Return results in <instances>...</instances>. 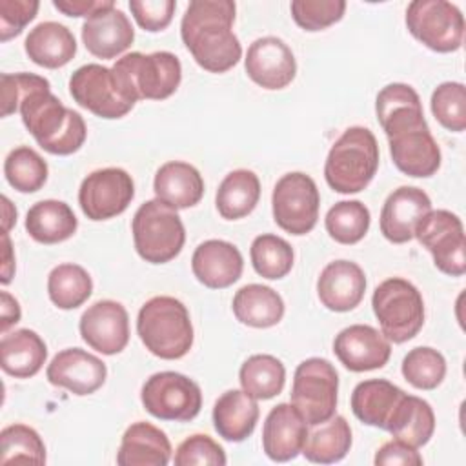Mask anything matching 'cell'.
I'll return each instance as SVG.
<instances>
[{
    "label": "cell",
    "mask_w": 466,
    "mask_h": 466,
    "mask_svg": "<svg viewBox=\"0 0 466 466\" xmlns=\"http://www.w3.org/2000/svg\"><path fill=\"white\" fill-rule=\"evenodd\" d=\"M2 116L20 111L22 122L36 144L51 155H73L87 137L78 111L66 107L53 93L49 80L33 73H2Z\"/></svg>",
    "instance_id": "1"
},
{
    "label": "cell",
    "mask_w": 466,
    "mask_h": 466,
    "mask_svg": "<svg viewBox=\"0 0 466 466\" xmlns=\"http://www.w3.org/2000/svg\"><path fill=\"white\" fill-rule=\"evenodd\" d=\"M235 2L193 0L180 22V36L195 62L209 73H226L238 64L242 46L233 33Z\"/></svg>",
    "instance_id": "2"
},
{
    "label": "cell",
    "mask_w": 466,
    "mask_h": 466,
    "mask_svg": "<svg viewBox=\"0 0 466 466\" xmlns=\"http://www.w3.org/2000/svg\"><path fill=\"white\" fill-rule=\"evenodd\" d=\"M137 333L155 357L182 359L193 346V324L187 308L175 297L158 295L142 304L137 317Z\"/></svg>",
    "instance_id": "3"
},
{
    "label": "cell",
    "mask_w": 466,
    "mask_h": 466,
    "mask_svg": "<svg viewBox=\"0 0 466 466\" xmlns=\"http://www.w3.org/2000/svg\"><path fill=\"white\" fill-rule=\"evenodd\" d=\"M379 167V144L375 135L362 126L348 127L331 146L324 178L337 193H359L368 187Z\"/></svg>",
    "instance_id": "4"
},
{
    "label": "cell",
    "mask_w": 466,
    "mask_h": 466,
    "mask_svg": "<svg viewBox=\"0 0 466 466\" xmlns=\"http://www.w3.org/2000/svg\"><path fill=\"white\" fill-rule=\"evenodd\" d=\"M111 69L120 87L135 102L140 98L164 100L177 91L182 80L180 60L169 51L127 53Z\"/></svg>",
    "instance_id": "5"
},
{
    "label": "cell",
    "mask_w": 466,
    "mask_h": 466,
    "mask_svg": "<svg viewBox=\"0 0 466 466\" xmlns=\"http://www.w3.org/2000/svg\"><path fill=\"white\" fill-rule=\"evenodd\" d=\"M137 253L151 264L173 260L184 248L186 229L180 215L158 198L144 202L131 222Z\"/></svg>",
    "instance_id": "6"
},
{
    "label": "cell",
    "mask_w": 466,
    "mask_h": 466,
    "mask_svg": "<svg viewBox=\"0 0 466 466\" xmlns=\"http://www.w3.org/2000/svg\"><path fill=\"white\" fill-rule=\"evenodd\" d=\"M380 333L395 344L411 340L424 324V300L420 291L406 279L382 280L371 297Z\"/></svg>",
    "instance_id": "7"
},
{
    "label": "cell",
    "mask_w": 466,
    "mask_h": 466,
    "mask_svg": "<svg viewBox=\"0 0 466 466\" xmlns=\"http://www.w3.org/2000/svg\"><path fill=\"white\" fill-rule=\"evenodd\" d=\"M339 373L335 366L320 357L302 360L293 375L291 404L308 426L328 420L335 415Z\"/></svg>",
    "instance_id": "8"
},
{
    "label": "cell",
    "mask_w": 466,
    "mask_h": 466,
    "mask_svg": "<svg viewBox=\"0 0 466 466\" xmlns=\"http://www.w3.org/2000/svg\"><path fill=\"white\" fill-rule=\"evenodd\" d=\"M406 27L437 53L457 51L464 40V16L446 0H413L406 9Z\"/></svg>",
    "instance_id": "9"
},
{
    "label": "cell",
    "mask_w": 466,
    "mask_h": 466,
    "mask_svg": "<svg viewBox=\"0 0 466 466\" xmlns=\"http://www.w3.org/2000/svg\"><path fill=\"white\" fill-rule=\"evenodd\" d=\"M140 400L144 410L160 420L187 422L200 413L202 391L178 371H158L144 382Z\"/></svg>",
    "instance_id": "10"
},
{
    "label": "cell",
    "mask_w": 466,
    "mask_h": 466,
    "mask_svg": "<svg viewBox=\"0 0 466 466\" xmlns=\"http://www.w3.org/2000/svg\"><path fill=\"white\" fill-rule=\"evenodd\" d=\"M320 195L315 180L300 171L282 175L271 195L273 220L291 235L309 233L319 218Z\"/></svg>",
    "instance_id": "11"
},
{
    "label": "cell",
    "mask_w": 466,
    "mask_h": 466,
    "mask_svg": "<svg viewBox=\"0 0 466 466\" xmlns=\"http://www.w3.org/2000/svg\"><path fill=\"white\" fill-rule=\"evenodd\" d=\"M413 237L431 253L439 271L450 277L466 273V237L461 218L448 211H428L415 226Z\"/></svg>",
    "instance_id": "12"
},
{
    "label": "cell",
    "mask_w": 466,
    "mask_h": 466,
    "mask_svg": "<svg viewBox=\"0 0 466 466\" xmlns=\"http://www.w3.org/2000/svg\"><path fill=\"white\" fill-rule=\"evenodd\" d=\"M390 155L399 171L408 177L426 178L441 167V149L430 133L424 116H413L399 122L386 131Z\"/></svg>",
    "instance_id": "13"
},
{
    "label": "cell",
    "mask_w": 466,
    "mask_h": 466,
    "mask_svg": "<svg viewBox=\"0 0 466 466\" xmlns=\"http://www.w3.org/2000/svg\"><path fill=\"white\" fill-rule=\"evenodd\" d=\"M69 93L73 100L100 118H122L127 115L135 100L120 87L111 67L100 64H86L69 78Z\"/></svg>",
    "instance_id": "14"
},
{
    "label": "cell",
    "mask_w": 466,
    "mask_h": 466,
    "mask_svg": "<svg viewBox=\"0 0 466 466\" xmlns=\"http://www.w3.org/2000/svg\"><path fill=\"white\" fill-rule=\"evenodd\" d=\"M135 197L131 175L122 167L89 173L78 189V204L89 220H107L127 209Z\"/></svg>",
    "instance_id": "15"
},
{
    "label": "cell",
    "mask_w": 466,
    "mask_h": 466,
    "mask_svg": "<svg viewBox=\"0 0 466 466\" xmlns=\"http://www.w3.org/2000/svg\"><path fill=\"white\" fill-rule=\"evenodd\" d=\"M84 342L102 355L120 353L129 342V317L116 300H96L80 317Z\"/></svg>",
    "instance_id": "16"
},
{
    "label": "cell",
    "mask_w": 466,
    "mask_h": 466,
    "mask_svg": "<svg viewBox=\"0 0 466 466\" xmlns=\"http://www.w3.org/2000/svg\"><path fill=\"white\" fill-rule=\"evenodd\" d=\"M248 76L264 89H284L297 75V60L291 47L279 36L257 38L246 53Z\"/></svg>",
    "instance_id": "17"
},
{
    "label": "cell",
    "mask_w": 466,
    "mask_h": 466,
    "mask_svg": "<svg viewBox=\"0 0 466 466\" xmlns=\"http://www.w3.org/2000/svg\"><path fill=\"white\" fill-rule=\"evenodd\" d=\"M333 353L346 370L360 373L382 368L390 360L391 344L373 326L351 324L335 337Z\"/></svg>",
    "instance_id": "18"
},
{
    "label": "cell",
    "mask_w": 466,
    "mask_h": 466,
    "mask_svg": "<svg viewBox=\"0 0 466 466\" xmlns=\"http://www.w3.org/2000/svg\"><path fill=\"white\" fill-rule=\"evenodd\" d=\"M46 377L53 386L66 388L75 395H91L106 382L107 368L96 355L82 348H66L53 357Z\"/></svg>",
    "instance_id": "19"
},
{
    "label": "cell",
    "mask_w": 466,
    "mask_h": 466,
    "mask_svg": "<svg viewBox=\"0 0 466 466\" xmlns=\"http://www.w3.org/2000/svg\"><path fill=\"white\" fill-rule=\"evenodd\" d=\"M431 211L430 197L415 186H400L388 195L380 209V233L393 244L413 238L417 222Z\"/></svg>",
    "instance_id": "20"
},
{
    "label": "cell",
    "mask_w": 466,
    "mask_h": 466,
    "mask_svg": "<svg viewBox=\"0 0 466 466\" xmlns=\"http://www.w3.org/2000/svg\"><path fill=\"white\" fill-rule=\"evenodd\" d=\"M193 275L209 289H224L235 284L244 269L242 253L228 240L209 238L197 246L191 257Z\"/></svg>",
    "instance_id": "21"
},
{
    "label": "cell",
    "mask_w": 466,
    "mask_h": 466,
    "mask_svg": "<svg viewBox=\"0 0 466 466\" xmlns=\"http://www.w3.org/2000/svg\"><path fill=\"white\" fill-rule=\"evenodd\" d=\"M308 422L293 404L280 402L268 413L262 428V450L275 462L295 459L304 446Z\"/></svg>",
    "instance_id": "22"
},
{
    "label": "cell",
    "mask_w": 466,
    "mask_h": 466,
    "mask_svg": "<svg viewBox=\"0 0 466 466\" xmlns=\"http://www.w3.org/2000/svg\"><path fill=\"white\" fill-rule=\"evenodd\" d=\"M133 40L135 29L129 18L115 5L96 11L82 25V42L96 58H115L129 49Z\"/></svg>",
    "instance_id": "23"
},
{
    "label": "cell",
    "mask_w": 466,
    "mask_h": 466,
    "mask_svg": "<svg viewBox=\"0 0 466 466\" xmlns=\"http://www.w3.org/2000/svg\"><path fill=\"white\" fill-rule=\"evenodd\" d=\"M366 293V275L351 260H333L319 275L317 295L331 311H351Z\"/></svg>",
    "instance_id": "24"
},
{
    "label": "cell",
    "mask_w": 466,
    "mask_h": 466,
    "mask_svg": "<svg viewBox=\"0 0 466 466\" xmlns=\"http://www.w3.org/2000/svg\"><path fill=\"white\" fill-rule=\"evenodd\" d=\"M169 459L171 442L160 428L137 420L124 431L116 453L118 466H166Z\"/></svg>",
    "instance_id": "25"
},
{
    "label": "cell",
    "mask_w": 466,
    "mask_h": 466,
    "mask_svg": "<svg viewBox=\"0 0 466 466\" xmlns=\"http://www.w3.org/2000/svg\"><path fill=\"white\" fill-rule=\"evenodd\" d=\"M153 191L158 200L173 209H186L200 202L204 195V180L195 166L182 160H171L157 169Z\"/></svg>",
    "instance_id": "26"
},
{
    "label": "cell",
    "mask_w": 466,
    "mask_h": 466,
    "mask_svg": "<svg viewBox=\"0 0 466 466\" xmlns=\"http://www.w3.org/2000/svg\"><path fill=\"white\" fill-rule=\"evenodd\" d=\"M24 49L36 66L58 69L73 60L76 53V40L69 27L47 20L40 22L29 31L24 42Z\"/></svg>",
    "instance_id": "27"
},
{
    "label": "cell",
    "mask_w": 466,
    "mask_h": 466,
    "mask_svg": "<svg viewBox=\"0 0 466 466\" xmlns=\"http://www.w3.org/2000/svg\"><path fill=\"white\" fill-rule=\"evenodd\" d=\"M258 413L257 399L244 390H228L213 406V426L222 439L242 442L253 433Z\"/></svg>",
    "instance_id": "28"
},
{
    "label": "cell",
    "mask_w": 466,
    "mask_h": 466,
    "mask_svg": "<svg viewBox=\"0 0 466 466\" xmlns=\"http://www.w3.org/2000/svg\"><path fill=\"white\" fill-rule=\"evenodd\" d=\"M47 359V346L42 337L27 328L4 333L0 340V366L15 379L36 375Z\"/></svg>",
    "instance_id": "29"
},
{
    "label": "cell",
    "mask_w": 466,
    "mask_h": 466,
    "mask_svg": "<svg viewBox=\"0 0 466 466\" xmlns=\"http://www.w3.org/2000/svg\"><path fill=\"white\" fill-rule=\"evenodd\" d=\"M402 395L404 391L386 379H368L353 388L351 411L360 422L386 430Z\"/></svg>",
    "instance_id": "30"
},
{
    "label": "cell",
    "mask_w": 466,
    "mask_h": 466,
    "mask_svg": "<svg viewBox=\"0 0 466 466\" xmlns=\"http://www.w3.org/2000/svg\"><path fill=\"white\" fill-rule=\"evenodd\" d=\"M78 220L62 200H40L33 204L25 215V231L40 244H58L75 235Z\"/></svg>",
    "instance_id": "31"
},
{
    "label": "cell",
    "mask_w": 466,
    "mask_h": 466,
    "mask_svg": "<svg viewBox=\"0 0 466 466\" xmlns=\"http://www.w3.org/2000/svg\"><path fill=\"white\" fill-rule=\"evenodd\" d=\"M386 431L413 448L428 444L435 431V413L430 402L404 393L391 413Z\"/></svg>",
    "instance_id": "32"
},
{
    "label": "cell",
    "mask_w": 466,
    "mask_h": 466,
    "mask_svg": "<svg viewBox=\"0 0 466 466\" xmlns=\"http://www.w3.org/2000/svg\"><path fill=\"white\" fill-rule=\"evenodd\" d=\"M351 448V428L342 415H331L328 420L308 426L302 455L309 462L333 464L342 461Z\"/></svg>",
    "instance_id": "33"
},
{
    "label": "cell",
    "mask_w": 466,
    "mask_h": 466,
    "mask_svg": "<svg viewBox=\"0 0 466 466\" xmlns=\"http://www.w3.org/2000/svg\"><path fill=\"white\" fill-rule=\"evenodd\" d=\"M233 313L238 322L251 328L277 326L284 317V300L269 286L246 284L233 297Z\"/></svg>",
    "instance_id": "34"
},
{
    "label": "cell",
    "mask_w": 466,
    "mask_h": 466,
    "mask_svg": "<svg viewBox=\"0 0 466 466\" xmlns=\"http://www.w3.org/2000/svg\"><path fill=\"white\" fill-rule=\"evenodd\" d=\"M260 198V180L249 169H235L220 182L215 204L222 218L237 220L249 215Z\"/></svg>",
    "instance_id": "35"
},
{
    "label": "cell",
    "mask_w": 466,
    "mask_h": 466,
    "mask_svg": "<svg viewBox=\"0 0 466 466\" xmlns=\"http://www.w3.org/2000/svg\"><path fill=\"white\" fill-rule=\"evenodd\" d=\"M238 380L249 397L268 400L282 391L286 382V368L277 357L257 353L244 360L238 371Z\"/></svg>",
    "instance_id": "36"
},
{
    "label": "cell",
    "mask_w": 466,
    "mask_h": 466,
    "mask_svg": "<svg viewBox=\"0 0 466 466\" xmlns=\"http://www.w3.org/2000/svg\"><path fill=\"white\" fill-rule=\"evenodd\" d=\"M47 293L56 308L75 309L91 297L93 280L78 264H58L47 277Z\"/></svg>",
    "instance_id": "37"
},
{
    "label": "cell",
    "mask_w": 466,
    "mask_h": 466,
    "mask_svg": "<svg viewBox=\"0 0 466 466\" xmlns=\"http://www.w3.org/2000/svg\"><path fill=\"white\" fill-rule=\"evenodd\" d=\"M370 209L360 200H340L324 218L326 231L339 244H357L370 229Z\"/></svg>",
    "instance_id": "38"
},
{
    "label": "cell",
    "mask_w": 466,
    "mask_h": 466,
    "mask_svg": "<svg viewBox=\"0 0 466 466\" xmlns=\"http://www.w3.org/2000/svg\"><path fill=\"white\" fill-rule=\"evenodd\" d=\"M249 257L253 269L269 280H279L286 277L293 268V248L282 237L273 233H264L255 237L249 248Z\"/></svg>",
    "instance_id": "39"
},
{
    "label": "cell",
    "mask_w": 466,
    "mask_h": 466,
    "mask_svg": "<svg viewBox=\"0 0 466 466\" xmlns=\"http://www.w3.org/2000/svg\"><path fill=\"white\" fill-rule=\"evenodd\" d=\"M4 175L16 191L35 193L44 187L47 180V164L33 147L20 146L5 157Z\"/></svg>",
    "instance_id": "40"
},
{
    "label": "cell",
    "mask_w": 466,
    "mask_h": 466,
    "mask_svg": "<svg viewBox=\"0 0 466 466\" xmlns=\"http://www.w3.org/2000/svg\"><path fill=\"white\" fill-rule=\"evenodd\" d=\"M0 462H46V444L36 430L27 424H11L0 431Z\"/></svg>",
    "instance_id": "41"
},
{
    "label": "cell",
    "mask_w": 466,
    "mask_h": 466,
    "mask_svg": "<svg viewBox=\"0 0 466 466\" xmlns=\"http://www.w3.org/2000/svg\"><path fill=\"white\" fill-rule=\"evenodd\" d=\"M375 113L382 129L410 116L424 115L417 91L402 82L388 84L379 91L375 100Z\"/></svg>",
    "instance_id": "42"
},
{
    "label": "cell",
    "mask_w": 466,
    "mask_h": 466,
    "mask_svg": "<svg viewBox=\"0 0 466 466\" xmlns=\"http://www.w3.org/2000/svg\"><path fill=\"white\" fill-rule=\"evenodd\" d=\"M400 371L413 388L435 390L446 377V359L430 346H419L406 353Z\"/></svg>",
    "instance_id": "43"
},
{
    "label": "cell",
    "mask_w": 466,
    "mask_h": 466,
    "mask_svg": "<svg viewBox=\"0 0 466 466\" xmlns=\"http://www.w3.org/2000/svg\"><path fill=\"white\" fill-rule=\"evenodd\" d=\"M431 113L435 120L455 133L466 127V87L462 82H442L431 93Z\"/></svg>",
    "instance_id": "44"
},
{
    "label": "cell",
    "mask_w": 466,
    "mask_h": 466,
    "mask_svg": "<svg viewBox=\"0 0 466 466\" xmlns=\"http://www.w3.org/2000/svg\"><path fill=\"white\" fill-rule=\"evenodd\" d=\"M291 16L304 31H320L344 16V0H293Z\"/></svg>",
    "instance_id": "45"
},
{
    "label": "cell",
    "mask_w": 466,
    "mask_h": 466,
    "mask_svg": "<svg viewBox=\"0 0 466 466\" xmlns=\"http://www.w3.org/2000/svg\"><path fill=\"white\" fill-rule=\"evenodd\" d=\"M177 466H224L228 462L224 448L209 435L195 433L184 439L175 451Z\"/></svg>",
    "instance_id": "46"
},
{
    "label": "cell",
    "mask_w": 466,
    "mask_h": 466,
    "mask_svg": "<svg viewBox=\"0 0 466 466\" xmlns=\"http://www.w3.org/2000/svg\"><path fill=\"white\" fill-rule=\"evenodd\" d=\"M38 7L36 0H0V40L18 36L35 20Z\"/></svg>",
    "instance_id": "47"
},
{
    "label": "cell",
    "mask_w": 466,
    "mask_h": 466,
    "mask_svg": "<svg viewBox=\"0 0 466 466\" xmlns=\"http://www.w3.org/2000/svg\"><path fill=\"white\" fill-rule=\"evenodd\" d=\"M175 0H131L129 9L137 20V24L149 33H157L166 29L175 13Z\"/></svg>",
    "instance_id": "48"
},
{
    "label": "cell",
    "mask_w": 466,
    "mask_h": 466,
    "mask_svg": "<svg viewBox=\"0 0 466 466\" xmlns=\"http://www.w3.org/2000/svg\"><path fill=\"white\" fill-rule=\"evenodd\" d=\"M373 462L377 466H395V464H400V466H420L422 464V457L420 453L417 451V448L399 441V439H393V441H388L384 442L377 453H375V459Z\"/></svg>",
    "instance_id": "49"
},
{
    "label": "cell",
    "mask_w": 466,
    "mask_h": 466,
    "mask_svg": "<svg viewBox=\"0 0 466 466\" xmlns=\"http://www.w3.org/2000/svg\"><path fill=\"white\" fill-rule=\"evenodd\" d=\"M53 5L67 16L89 18L96 11L115 5V2L113 0H53Z\"/></svg>",
    "instance_id": "50"
},
{
    "label": "cell",
    "mask_w": 466,
    "mask_h": 466,
    "mask_svg": "<svg viewBox=\"0 0 466 466\" xmlns=\"http://www.w3.org/2000/svg\"><path fill=\"white\" fill-rule=\"evenodd\" d=\"M0 300H2V304H0V315H2L0 331L7 333V329L20 320L22 311H20L18 300L11 293H7V291L0 293Z\"/></svg>",
    "instance_id": "51"
},
{
    "label": "cell",
    "mask_w": 466,
    "mask_h": 466,
    "mask_svg": "<svg viewBox=\"0 0 466 466\" xmlns=\"http://www.w3.org/2000/svg\"><path fill=\"white\" fill-rule=\"evenodd\" d=\"M2 284H9L13 275H15V255L11 249V240L9 233H2Z\"/></svg>",
    "instance_id": "52"
},
{
    "label": "cell",
    "mask_w": 466,
    "mask_h": 466,
    "mask_svg": "<svg viewBox=\"0 0 466 466\" xmlns=\"http://www.w3.org/2000/svg\"><path fill=\"white\" fill-rule=\"evenodd\" d=\"M2 204H4V233H9L11 226L16 222V209L7 197H2Z\"/></svg>",
    "instance_id": "53"
}]
</instances>
